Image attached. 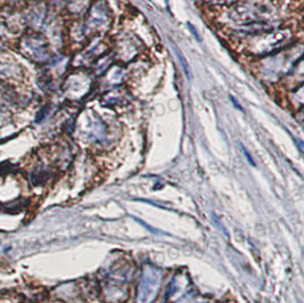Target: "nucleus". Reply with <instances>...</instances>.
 Here are the masks:
<instances>
[{"label":"nucleus","mask_w":304,"mask_h":303,"mask_svg":"<svg viewBox=\"0 0 304 303\" xmlns=\"http://www.w3.org/2000/svg\"><path fill=\"white\" fill-rule=\"evenodd\" d=\"M162 274L153 266H145L139 280L137 303H152L160 291Z\"/></svg>","instance_id":"obj_1"},{"label":"nucleus","mask_w":304,"mask_h":303,"mask_svg":"<svg viewBox=\"0 0 304 303\" xmlns=\"http://www.w3.org/2000/svg\"><path fill=\"white\" fill-rule=\"evenodd\" d=\"M259 38L251 43V51H253L257 55H264L277 49L281 43H284L289 38V33L286 30H279L267 34H257Z\"/></svg>","instance_id":"obj_2"},{"label":"nucleus","mask_w":304,"mask_h":303,"mask_svg":"<svg viewBox=\"0 0 304 303\" xmlns=\"http://www.w3.org/2000/svg\"><path fill=\"white\" fill-rule=\"evenodd\" d=\"M22 51L29 58L42 62L47 59L48 54L46 50V45L41 38L39 37H28L22 42Z\"/></svg>","instance_id":"obj_3"},{"label":"nucleus","mask_w":304,"mask_h":303,"mask_svg":"<svg viewBox=\"0 0 304 303\" xmlns=\"http://www.w3.org/2000/svg\"><path fill=\"white\" fill-rule=\"evenodd\" d=\"M89 20L92 25H96V28H101V26H104L105 22L107 20V15H106V12L104 10V7H99L98 5L94 6Z\"/></svg>","instance_id":"obj_4"},{"label":"nucleus","mask_w":304,"mask_h":303,"mask_svg":"<svg viewBox=\"0 0 304 303\" xmlns=\"http://www.w3.org/2000/svg\"><path fill=\"white\" fill-rule=\"evenodd\" d=\"M178 55H179V57H180V59H181V62H183V64H184V68L186 69V71H187V74H188V77H189V69H188V65H187V62L186 60H185V58L183 57V55H181V52L180 51H178Z\"/></svg>","instance_id":"obj_5"},{"label":"nucleus","mask_w":304,"mask_h":303,"mask_svg":"<svg viewBox=\"0 0 304 303\" xmlns=\"http://www.w3.org/2000/svg\"><path fill=\"white\" fill-rule=\"evenodd\" d=\"M188 26H189V29L192 30V32H193L194 34H195V37L198 39V40H200V37H198V34H197V32H196V30H194V29H193V25H192L191 23H189V24H188Z\"/></svg>","instance_id":"obj_6"},{"label":"nucleus","mask_w":304,"mask_h":303,"mask_svg":"<svg viewBox=\"0 0 304 303\" xmlns=\"http://www.w3.org/2000/svg\"><path fill=\"white\" fill-rule=\"evenodd\" d=\"M3 40H4V31H3L2 25H0V43L3 42Z\"/></svg>","instance_id":"obj_7"},{"label":"nucleus","mask_w":304,"mask_h":303,"mask_svg":"<svg viewBox=\"0 0 304 303\" xmlns=\"http://www.w3.org/2000/svg\"><path fill=\"white\" fill-rule=\"evenodd\" d=\"M223 2H230V0H223Z\"/></svg>","instance_id":"obj_8"}]
</instances>
